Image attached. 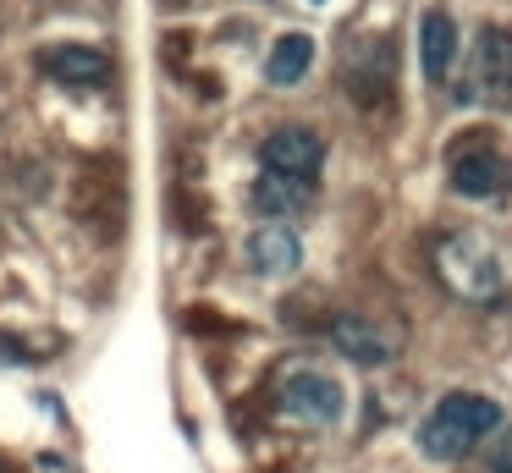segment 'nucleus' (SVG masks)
Here are the masks:
<instances>
[{"label":"nucleus","instance_id":"obj_2","mask_svg":"<svg viewBox=\"0 0 512 473\" xmlns=\"http://www.w3.org/2000/svg\"><path fill=\"white\" fill-rule=\"evenodd\" d=\"M501 429V407L490 396H474V391H452L435 402V413L424 418L419 429V446L430 451L435 462H457L463 451H474L485 435Z\"/></svg>","mask_w":512,"mask_h":473},{"label":"nucleus","instance_id":"obj_1","mask_svg":"<svg viewBox=\"0 0 512 473\" xmlns=\"http://www.w3.org/2000/svg\"><path fill=\"white\" fill-rule=\"evenodd\" d=\"M435 275L446 281V292L463 297V303H501L507 292V270H501V253L490 248V237L479 231H452L435 248Z\"/></svg>","mask_w":512,"mask_h":473},{"label":"nucleus","instance_id":"obj_8","mask_svg":"<svg viewBox=\"0 0 512 473\" xmlns=\"http://www.w3.org/2000/svg\"><path fill=\"white\" fill-rule=\"evenodd\" d=\"M331 347H342L353 363H391V336L386 330H375L369 319H358V314H342V319H331Z\"/></svg>","mask_w":512,"mask_h":473},{"label":"nucleus","instance_id":"obj_3","mask_svg":"<svg viewBox=\"0 0 512 473\" xmlns=\"http://www.w3.org/2000/svg\"><path fill=\"white\" fill-rule=\"evenodd\" d=\"M446 165H452V187L463 198H496V193H507V187H512V154L496 149L490 138L457 143Z\"/></svg>","mask_w":512,"mask_h":473},{"label":"nucleus","instance_id":"obj_11","mask_svg":"<svg viewBox=\"0 0 512 473\" xmlns=\"http://www.w3.org/2000/svg\"><path fill=\"white\" fill-rule=\"evenodd\" d=\"M309 66H314V39H309V33H287V39H276V50H270L265 77L276 88H287V83H298Z\"/></svg>","mask_w":512,"mask_h":473},{"label":"nucleus","instance_id":"obj_5","mask_svg":"<svg viewBox=\"0 0 512 473\" xmlns=\"http://www.w3.org/2000/svg\"><path fill=\"white\" fill-rule=\"evenodd\" d=\"M281 407L292 418H309V424H336V413H342V385L320 369H292L281 380Z\"/></svg>","mask_w":512,"mask_h":473},{"label":"nucleus","instance_id":"obj_13","mask_svg":"<svg viewBox=\"0 0 512 473\" xmlns=\"http://www.w3.org/2000/svg\"><path fill=\"white\" fill-rule=\"evenodd\" d=\"M490 473H512V424L496 435V446H490Z\"/></svg>","mask_w":512,"mask_h":473},{"label":"nucleus","instance_id":"obj_10","mask_svg":"<svg viewBox=\"0 0 512 473\" xmlns=\"http://www.w3.org/2000/svg\"><path fill=\"white\" fill-rule=\"evenodd\" d=\"M248 259H254L259 275H292L303 259V242L292 237L287 226H259L254 237H248Z\"/></svg>","mask_w":512,"mask_h":473},{"label":"nucleus","instance_id":"obj_12","mask_svg":"<svg viewBox=\"0 0 512 473\" xmlns=\"http://www.w3.org/2000/svg\"><path fill=\"white\" fill-rule=\"evenodd\" d=\"M314 198V182H287V176H259L254 182V209L259 215H292Z\"/></svg>","mask_w":512,"mask_h":473},{"label":"nucleus","instance_id":"obj_4","mask_svg":"<svg viewBox=\"0 0 512 473\" xmlns=\"http://www.w3.org/2000/svg\"><path fill=\"white\" fill-rule=\"evenodd\" d=\"M259 160H265L270 176L314 182V176H320V160H325V143H320V132H309V127H276L265 138V149H259Z\"/></svg>","mask_w":512,"mask_h":473},{"label":"nucleus","instance_id":"obj_6","mask_svg":"<svg viewBox=\"0 0 512 473\" xmlns=\"http://www.w3.org/2000/svg\"><path fill=\"white\" fill-rule=\"evenodd\" d=\"M474 94L501 105L512 99V33L507 28H479L474 39Z\"/></svg>","mask_w":512,"mask_h":473},{"label":"nucleus","instance_id":"obj_9","mask_svg":"<svg viewBox=\"0 0 512 473\" xmlns=\"http://www.w3.org/2000/svg\"><path fill=\"white\" fill-rule=\"evenodd\" d=\"M452 55H457V22L446 17V11H430V17L419 22V66H424V77H430V83H446Z\"/></svg>","mask_w":512,"mask_h":473},{"label":"nucleus","instance_id":"obj_7","mask_svg":"<svg viewBox=\"0 0 512 473\" xmlns=\"http://www.w3.org/2000/svg\"><path fill=\"white\" fill-rule=\"evenodd\" d=\"M39 66H45L56 83H72V88H94V83L111 77V55L89 50V44H56V50L39 55Z\"/></svg>","mask_w":512,"mask_h":473}]
</instances>
